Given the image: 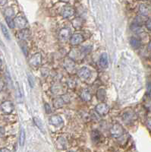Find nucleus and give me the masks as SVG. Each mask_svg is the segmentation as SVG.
I'll return each mask as SVG.
<instances>
[{
    "mask_svg": "<svg viewBox=\"0 0 151 152\" xmlns=\"http://www.w3.org/2000/svg\"><path fill=\"white\" fill-rule=\"evenodd\" d=\"M110 132H111V135H112V137L118 139V138L123 136L125 131H124L123 127L121 125L116 123V124L112 126V127L110 129Z\"/></svg>",
    "mask_w": 151,
    "mask_h": 152,
    "instance_id": "1",
    "label": "nucleus"
},
{
    "mask_svg": "<svg viewBox=\"0 0 151 152\" xmlns=\"http://www.w3.org/2000/svg\"><path fill=\"white\" fill-rule=\"evenodd\" d=\"M14 104L12 102L9 101V100H6L4 101L2 104H1V109L4 113L6 114H10L14 111Z\"/></svg>",
    "mask_w": 151,
    "mask_h": 152,
    "instance_id": "2",
    "label": "nucleus"
},
{
    "mask_svg": "<svg viewBox=\"0 0 151 152\" xmlns=\"http://www.w3.org/2000/svg\"><path fill=\"white\" fill-rule=\"evenodd\" d=\"M95 109L98 114L101 116H105L108 113L109 110V106L107 104L100 103V104H97Z\"/></svg>",
    "mask_w": 151,
    "mask_h": 152,
    "instance_id": "3",
    "label": "nucleus"
},
{
    "mask_svg": "<svg viewBox=\"0 0 151 152\" xmlns=\"http://www.w3.org/2000/svg\"><path fill=\"white\" fill-rule=\"evenodd\" d=\"M41 61H42V56L41 54L40 53H37L34 54V56H32L30 58V65L33 67H37L39 66L40 64H41Z\"/></svg>",
    "mask_w": 151,
    "mask_h": 152,
    "instance_id": "4",
    "label": "nucleus"
},
{
    "mask_svg": "<svg viewBox=\"0 0 151 152\" xmlns=\"http://www.w3.org/2000/svg\"><path fill=\"white\" fill-rule=\"evenodd\" d=\"M14 21H15V26L20 28V29H24L28 24V21H27L26 18L23 16L16 17Z\"/></svg>",
    "mask_w": 151,
    "mask_h": 152,
    "instance_id": "5",
    "label": "nucleus"
},
{
    "mask_svg": "<svg viewBox=\"0 0 151 152\" xmlns=\"http://www.w3.org/2000/svg\"><path fill=\"white\" fill-rule=\"evenodd\" d=\"M71 35V31L69 28H63L60 31L59 33V38L62 42H65L67 40Z\"/></svg>",
    "mask_w": 151,
    "mask_h": 152,
    "instance_id": "6",
    "label": "nucleus"
},
{
    "mask_svg": "<svg viewBox=\"0 0 151 152\" xmlns=\"http://www.w3.org/2000/svg\"><path fill=\"white\" fill-rule=\"evenodd\" d=\"M78 75L80 78L83 79H88L91 75V72L87 67H82L78 72Z\"/></svg>",
    "mask_w": 151,
    "mask_h": 152,
    "instance_id": "7",
    "label": "nucleus"
},
{
    "mask_svg": "<svg viewBox=\"0 0 151 152\" xmlns=\"http://www.w3.org/2000/svg\"><path fill=\"white\" fill-rule=\"evenodd\" d=\"M75 14V9L71 6H65L62 9L61 15L64 18H68Z\"/></svg>",
    "mask_w": 151,
    "mask_h": 152,
    "instance_id": "8",
    "label": "nucleus"
},
{
    "mask_svg": "<svg viewBox=\"0 0 151 152\" xmlns=\"http://www.w3.org/2000/svg\"><path fill=\"white\" fill-rule=\"evenodd\" d=\"M49 123L52 125V126H56V127H59V126H62L63 124V119H62V118L60 116L54 115L50 117Z\"/></svg>",
    "mask_w": 151,
    "mask_h": 152,
    "instance_id": "9",
    "label": "nucleus"
},
{
    "mask_svg": "<svg viewBox=\"0 0 151 152\" xmlns=\"http://www.w3.org/2000/svg\"><path fill=\"white\" fill-rule=\"evenodd\" d=\"M83 53H85V52H84L82 50V51H80L79 50H76V49H74L70 52L69 56L71 57V60H80V58L83 56Z\"/></svg>",
    "mask_w": 151,
    "mask_h": 152,
    "instance_id": "10",
    "label": "nucleus"
},
{
    "mask_svg": "<svg viewBox=\"0 0 151 152\" xmlns=\"http://www.w3.org/2000/svg\"><path fill=\"white\" fill-rule=\"evenodd\" d=\"M64 67L68 72H71L75 68V62L73 61V60H71V59H67L64 62Z\"/></svg>",
    "mask_w": 151,
    "mask_h": 152,
    "instance_id": "11",
    "label": "nucleus"
},
{
    "mask_svg": "<svg viewBox=\"0 0 151 152\" xmlns=\"http://www.w3.org/2000/svg\"><path fill=\"white\" fill-rule=\"evenodd\" d=\"M84 40V37L82 36L79 34V33H75L74 35H72V37H71V43L72 45H78L80 43H81Z\"/></svg>",
    "mask_w": 151,
    "mask_h": 152,
    "instance_id": "12",
    "label": "nucleus"
},
{
    "mask_svg": "<svg viewBox=\"0 0 151 152\" xmlns=\"http://www.w3.org/2000/svg\"><path fill=\"white\" fill-rule=\"evenodd\" d=\"M134 117L135 115L132 111L128 110V111L125 112L123 115V120L125 121V122L126 123H129V122H131L134 119Z\"/></svg>",
    "mask_w": 151,
    "mask_h": 152,
    "instance_id": "13",
    "label": "nucleus"
},
{
    "mask_svg": "<svg viewBox=\"0 0 151 152\" xmlns=\"http://www.w3.org/2000/svg\"><path fill=\"white\" fill-rule=\"evenodd\" d=\"M108 55L106 53H103L100 56V60H99V65L102 68H107L108 66Z\"/></svg>",
    "mask_w": 151,
    "mask_h": 152,
    "instance_id": "14",
    "label": "nucleus"
},
{
    "mask_svg": "<svg viewBox=\"0 0 151 152\" xmlns=\"http://www.w3.org/2000/svg\"><path fill=\"white\" fill-rule=\"evenodd\" d=\"M18 36V38L21 40H26L30 37V31L28 29H24H24L19 31Z\"/></svg>",
    "mask_w": 151,
    "mask_h": 152,
    "instance_id": "15",
    "label": "nucleus"
},
{
    "mask_svg": "<svg viewBox=\"0 0 151 152\" xmlns=\"http://www.w3.org/2000/svg\"><path fill=\"white\" fill-rule=\"evenodd\" d=\"M139 11H140V15H143V16H147L150 13V9L147 5L141 4L140 6V8H139Z\"/></svg>",
    "mask_w": 151,
    "mask_h": 152,
    "instance_id": "16",
    "label": "nucleus"
},
{
    "mask_svg": "<svg viewBox=\"0 0 151 152\" xmlns=\"http://www.w3.org/2000/svg\"><path fill=\"white\" fill-rule=\"evenodd\" d=\"M80 97H81V99H82L84 101L88 102V101H90V100H91L92 96L90 92L87 89H84V91L81 92V94H80Z\"/></svg>",
    "mask_w": 151,
    "mask_h": 152,
    "instance_id": "17",
    "label": "nucleus"
},
{
    "mask_svg": "<svg viewBox=\"0 0 151 152\" xmlns=\"http://www.w3.org/2000/svg\"><path fill=\"white\" fill-rule=\"evenodd\" d=\"M34 123H35L36 126H37V128L39 129L41 132H43V133H44L45 132L44 126H43V122H42V121L40 120L39 118H37V117H34Z\"/></svg>",
    "mask_w": 151,
    "mask_h": 152,
    "instance_id": "18",
    "label": "nucleus"
},
{
    "mask_svg": "<svg viewBox=\"0 0 151 152\" xmlns=\"http://www.w3.org/2000/svg\"><path fill=\"white\" fill-rule=\"evenodd\" d=\"M97 97L99 101H103L106 99V91L104 89H99L97 91Z\"/></svg>",
    "mask_w": 151,
    "mask_h": 152,
    "instance_id": "19",
    "label": "nucleus"
},
{
    "mask_svg": "<svg viewBox=\"0 0 151 152\" xmlns=\"http://www.w3.org/2000/svg\"><path fill=\"white\" fill-rule=\"evenodd\" d=\"M130 43H131V46L134 47V49L139 48L140 46V40H139L138 39H137V38H135V37H132V38L131 39Z\"/></svg>",
    "mask_w": 151,
    "mask_h": 152,
    "instance_id": "20",
    "label": "nucleus"
},
{
    "mask_svg": "<svg viewBox=\"0 0 151 152\" xmlns=\"http://www.w3.org/2000/svg\"><path fill=\"white\" fill-rule=\"evenodd\" d=\"M64 104H65V101L63 100L62 97H59V98H56L54 100V106L56 108H61L62 107H63Z\"/></svg>",
    "mask_w": 151,
    "mask_h": 152,
    "instance_id": "21",
    "label": "nucleus"
},
{
    "mask_svg": "<svg viewBox=\"0 0 151 152\" xmlns=\"http://www.w3.org/2000/svg\"><path fill=\"white\" fill-rule=\"evenodd\" d=\"M4 14L6 15V17H8V18H12L15 15V11H14L13 9L11 7L6 8L5 11H4Z\"/></svg>",
    "mask_w": 151,
    "mask_h": 152,
    "instance_id": "22",
    "label": "nucleus"
},
{
    "mask_svg": "<svg viewBox=\"0 0 151 152\" xmlns=\"http://www.w3.org/2000/svg\"><path fill=\"white\" fill-rule=\"evenodd\" d=\"M0 25H1V29H2V33H3V34H4L5 37H6V38L7 40H10V39H11V37H10L9 32H8V31L7 28H6V27L5 26V25H4L3 24H0Z\"/></svg>",
    "mask_w": 151,
    "mask_h": 152,
    "instance_id": "23",
    "label": "nucleus"
},
{
    "mask_svg": "<svg viewBox=\"0 0 151 152\" xmlns=\"http://www.w3.org/2000/svg\"><path fill=\"white\" fill-rule=\"evenodd\" d=\"M25 142V131L24 129H21V134H20V145L21 147L24 146Z\"/></svg>",
    "mask_w": 151,
    "mask_h": 152,
    "instance_id": "24",
    "label": "nucleus"
},
{
    "mask_svg": "<svg viewBox=\"0 0 151 152\" xmlns=\"http://www.w3.org/2000/svg\"><path fill=\"white\" fill-rule=\"evenodd\" d=\"M100 134L99 133V132H97V131H94L92 133V139H93V141H95V142H97L98 141L100 140Z\"/></svg>",
    "mask_w": 151,
    "mask_h": 152,
    "instance_id": "25",
    "label": "nucleus"
},
{
    "mask_svg": "<svg viewBox=\"0 0 151 152\" xmlns=\"http://www.w3.org/2000/svg\"><path fill=\"white\" fill-rule=\"evenodd\" d=\"M6 22H7L8 25V27H9L10 28L13 29V28H15V21H14V20L12 19V18H8V17H6Z\"/></svg>",
    "mask_w": 151,
    "mask_h": 152,
    "instance_id": "26",
    "label": "nucleus"
},
{
    "mask_svg": "<svg viewBox=\"0 0 151 152\" xmlns=\"http://www.w3.org/2000/svg\"><path fill=\"white\" fill-rule=\"evenodd\" d=\"M16 97H17V99L18 100H21V98H22V96H21V90H20V86L18 85V82H16Z\"/></svg>",
    "mask_w": 151,
    "mask_h": 152,
    "instance_id": "27",
    "label": "nucleus"
},
{
    "mask_svg": "<svg viewBox=\"0 0 151 152\" xmlns=\"http://www.w3.org/2000/svg\"><path fill=\"white\" fill-rule=\"evenodd\" d=\"M81 25H82V22H81V21L79 18H76L73 21V26L75 27V28H80Z\"/></svg>",
    "mask_w": 151,
    "mask_h": 152,
    "instance_id": "28",
    "label": "nucleus"
},
{
    "mask_svg": "<svg viewBox=\"0 0 151 152\" xmlns=\"http://www.w3.org/2000/svg\"><path fill=\"white\" fill-rule=\"evenodd\" d=\"M28 82H29V84H30V87H34V79L31 75H30V74L28 75Z\"/></svg>",
    "mask_w": 151,
    "mask_h": 152,
    "instance_id": "29",
    "label": "nucleus"
},
{
    "mask_svg": "<svg viewBox=\"0 0 151 152\" xmlns=\"http://www.w3.org/2000/svg\"><path fill=\"white\" fill-rule=\"evenodd\" d=\"M146 28H147L149 31H151V18L148 19L147 21H146Z\"/></svg>",
    "mask_w": 151,
    "mask_h": 152,
    "instance_id": "30",
    "label": "nucleus"
},
{
    "mask_svg": "<svg viewBox=\"0 0 151 152\" xmlns=\"http://www.w3.org/2000/svg\"><path fill=\"white\" fill-rule=\"evenodd\" d=\"M45 110L47 112V113H51V107L48 104H45Z\"/></svg>",
    "mask_w": 151,
    "mask_h": 152,
    "instance_id": "31",
    "label": "nucleus"
},
{
    "mask_svg": "<svg viewBox=\"0 0 151 152\" xmlns=\"http://www.w3.org/2000/svg\"><path fill=\"white\" fill-rule=\"evenodd\" d=\"M4 86H5V83H4V81L2 80V78H0V91H2L4 88Z\"/></svg>",
    "mask_w": 151,
    "mask_h": 152,
    "instance_id": "32",
    "label": "nucleus"
},
{
    "mask_svg": "<svg viewBox=\"0 0 151 152\" xmlns=\"http://www.w3.org/2000/svg\"><path fill=\"white\" fill-rule=\"evenodd\" d=\"M147 128L151 131V118L148 119L147 121Z\"/></svg>",
    "mask_w": 151,
    "mask_h": 152,
    "instance_id": "33",
    "label": "nucleus"
},
{
    "mask_svg": "<svg viewBox=\"0 0 151 152\" xmlns=\"http://www.w3.org/2000/svg\"><path fill=\"white\" fill-rule=\"evenodd\" d=\"M8 3V0H0V6H4Z\"/></svg>",
    "mask_w": 151,
    "mask_h": 152,
    "instance_id": "34",
    "label": "nucleus"
},
{
    "mask_svg": "<svg viewBox=\"0 0 151 152\" xmlns=\"http://www.w3.org/2000/svg\"><path fill=\"white\" fill-rule=\"evenodd\" d=\"M0 152H10V150H8V148H3L0 149Z\"/></svg>",
    "mask_w": 151,
    "mask_h": 152,
    "instance_id": "35",
    "label": "nucleus"
},
{
    "mask_svg": "<svg viewBox=\"0 0 151 152\" xmlns=\"http://www.w3.org/2000/svg\"><path fill=\"white\" fill-rule=\"evenodd\" d=\"M60 1H62V2H69V0H60Z\"/></svg>",
    "mask_w": 151,
    "mask_h": 152,
    "instance_id": "36",
    "label": "nucleus"
},
{
    "mask_svg": "<svg viewBox=\"0 0 151 152\" xmlns=\"http://www.w3.org/2000/svg\"><path fill=\"white\" fill-rule=\"evenodd\" d=\"M148 47H149V50H151V42L149 43V46H148Z\"/></svg>",
    "mask_w": 151,
    "mask_h": 152,
    "instance_id": "37",
    "label": "nucleus"
},
{
    "mask_svg": "<svg viewBox=\"0 0 151 152\" xmlns=\"http://www.w3.org/2000/svg\"><path fill=\"white\" fill-rule=\"evenodd\" d=\"M0 69H1V63H0Z\"/></svg>",
    "mask_w": 151,
    "mask_h": 152,
    "instance_id": "38",
    "label": "nucleus"
},
{
    "mask_svg": "<svg viewBox=\"0 0 151 152\" xmlns=\"http://www.w3.org/2000/svg\"><path fill=\"white\" fill-rule=\"evenodd\" d=\"M69 152H73V151H69Z\"/></svg>",
    "mask_w": 151,
    "mask_h": 152,
    "instance_id": "39",
    "label": "nucleus"
}]
</instances>
